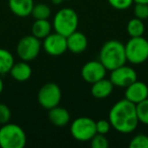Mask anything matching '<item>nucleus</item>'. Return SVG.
Here are the masks:
<instances>
[{
	"instance_id": "1",
	"label": "nucleus",
	"mask_w": 148,
	"mask_h": 148,
	"mask_svg": "<svg viewBox=\"0 0 148 148\" xmlns=\"http://www.w3.org/2000/svg\"><path fill=\"white\" fill-rule=\"evenodd\" d=\"M109 122L112 128L119 133H132L139 124L136 105L126 99L117 101L109 112Z\"/></svg>"
},
{
	"instance_id": "2",
	"label": "nucleus",
	"mask_w": 148,
	"mask_h": 148,
	"mask_svg": "<svg viewBox=\"0 0 148 148\" xmlns=\"http://www.w3.org/2000/svg\"><path fill=\"white\" fill-rule=\"evenodd\" d=\"M99 60L109 71L124 65L127 62L125 45L118 40L106 42L101 48Z\"/></svg>"
},
{
	"instance_id": "3",
	"label": "nucleus",
	"mask_w": 148,
	"mask_h": 148,
	"mask_svg": "<svg viewBox=\"0 0 148 148\" xmlns=\"http://www.w3.org/2000/svg\"><path fill=\"white\" fill-rule=\"evenodd\" d=\"M78 23L79 18L76 11L70 7H64L54 15L52 27L56 33L68 37L70 34L77 31Z\"/></svg>"
},
{
	"instance_id": "4",
	"label": "nucleus",
	"mask_w": 148,
	"mask_h": 148,
	"mask_svg": "<svg viewBox=\"0 0 148 148\" xmlns=\"http://www.w3.org/2000/svg\"><path fill=\"white\" fill-rule=\"evenodd\" d=\"M27 144V135L21 126L6 123L0 127V147L23 148Z\"/></svg>"
},
{
	"instance_id": "5",
	"label": "nucleus",
	"mask_w": 148,
	"mask_h": 148,
	"mask_svg": "<svg viewBox=\"0 0 148 148\" xmlns=\"http://www.w3.org/2000/svg\"><path fill=\"white\" fill-rule=\"evenodd\" d=\"M127 62L133 65L143 64L148 60V41L143 37L130 38L125 44Z\"/></svg>"
},
{
	"instance_id": "6",
	"label": "nucleus",
	"mask_w": 148,
	"mask_h": 148,
	"mask_svg": "<svg viewBox=\"0 0 148 148\" xmlns=\"http://www.w3.org/2000/svg\"><path fill=\"white\" fill-rule=\"evenodd\" d=\"M71 136L79 142H87L97 134L95 121L88 117H79L70 125Z\"/></svg>"
},
{
	"instance_id": "7",
	"label": "nucleus",
	"mask_w": 148,
	"mask_h": 148,
	"mask_svg": "<svg viewBox=\"0 0 148 148\" xmlns=\"http://www.w3.org/2000/svg\"><path fill=\"white\" fill-rule=\"evenodd\" d=\"M41 49V40L33 35H29L18 41L16 45V54L21 60L31 62L39 56Z\"/></svg>"
},
{
	"instance_id": "8",
	"label": "nucleus",
	"mask_w": 148,
	"mask_h": 148,
	"mask_svg": "<svg viewBox=\"0 0 148 148\" xmlns=\"http://www.w3.org/2000/svg\"><path fill=\"white\" fill-rule=\"evenodd\" d=\"M62 99V91L60 86L55 82H48L40 88L38 92V101L45 110H51L59 106Z\"/></svg>"
},
{
	"instance_id": "9",
	"label": "nucleus",
	"mask_w": 148,
	"mask_h": 148,
	"mask_svg": "<svg viewBox=\"0 0 148 148\" xmlns=\"http://www.w3.org/2000/svg\"><path fill=\"white\" fill-rule=\"evenodd\" d=\"M110 80L114 84V86L126 88L128 85L137 80V72L135 69L126 64L111 70Z\"/></svg>"
},
{
	"instance_id": "10",
	"label": "nucleus",
	"mask_w": 148,
	"mask_h": 148,
	"mask_svg": "<svg viewBox=\"0 0 148 148\" xmlns=\"http://www.w3.org/2000/svg\"><path fill=\"white\" fill-rule=\"evenodd\" d=\"M107 71L108 70L106 69V67L101 64L99 60H92V61L86 62L82 66L80 75L83 80L86 81L87 83L92 84V83L105 78Z\"/></svg>"
},
{
	"instance_id": "11",
	"label": "nucleus",
	"mask_w": 148,
	"mask_h": 148,
	"mask_svg": "<svg viewBox=\"0 0 148 148\" xmlns=\"http://www.w3.org/2000/svg\"><path fill=\"white\" fill-rule=\"evenodd\" d=\"M44 51L50 56H60L63 55L67 51V41L66 37L58 33H51L44 39L42 43Z\"/></svg>"
},
{
	"instance_id": "12",
	"label": "nucleus",
	"mask_w": 148,
	"mask_h": 148,
	"mask_svg": "<svg viewBox=\"0 0 148 148\" xmlns=\"http://www.w3.org/2000/svg\"><path fill=\"white\" fill-rule=\"evenodd\" d=\"M125 99L135 105L148 99V84L143 81H134L125 88Z\"/></svg>"
},
{
	"instance_id": "13",
	"label": "nucleus",
	"mask_w": 148,
	"mask_h": 148,
	"mask_svg": "<svg viewBox=\"0 0 148 148\" xmlns=\"http://www.w3.org/2000/svg\"><path fill=\"white\" fill-rule=\"evenodd\" d=\"M67 41V51L73 54H81L86 50L88 41L84 34L75 31L66 37Z\"/></svg>"
},
{
	"instance_id": "14",
	"label": "nucleus",
	"mask_w": 148,
	"mask_h": 148,
	"mask_svg": "<svg viewBox=\"0 0 148 148\" xmlns=\"http://www.w3.org/2000/svg\"><path fill=\"white\" fill-rule=\"evenodd\" d=\"M32 73H33V70H32V67L29 66V62L23 61V60L17 62V63L14 62L10 71H9L11 78L18 81V82H23V81L29 80L32 76Z\"/></svg>"
},
{
	"instance_id": "15",
	"label": "nucleus",
	"mask_w": 148,
	"mask_h": 148,
	"mask_svg": "<svg viewBox=\"0 0 148 148\" xmlns=\"http://www.w3.org/2000/svg\"><path fill=\"white\" fill-rule=\"evenodd\" d=\"M48 118H49V121L56 127H65L69 124L71 119L69 112L65 108H62L60 106L49 110Z\"/></svg>"
},
{
	"instance_id": "16",
	"label": "nucleus",
	"mask_w": 148,
	"mask_h": 148,
	"mask_svg": "<svg viewBox=\"0 0 148 148\" xmlns=\"http://www.w3.org/2000/svg\"><path fill=\"white\" fill-rule=\"evenodd\" d=\"M34 5V0H8V7L10 11L19 17H27L31 15Z\"/></svg>"
},
{
	"instance_id": "17",
	"label": "nucleus",
	"mask_w": 148,
	"mask_h": 148,
	"mask_svg": "<svg viewBox=\"0 0 148 148\" xmlns=\"http://www.w3.org/2000/svg\"><path fill=\"white\" fill-rule=\"evenodd\" d=\"M114 87L115 86H114V84L112 83V81L110 79L103 78L91 84L90 92L93 97L99 99H103L112 95V92L114 90Z\"/></svg>"
},
{
	"instance_id": "18",
	"label": "nucleus",
	"mask_w": 148,
	"mask_h": 148,
	"mask_svg": "<svg viewBox=\"0 0 148 148\" xmlns=\"http://www.w3.org/2000/svg\"><path fill=\"white\" fill-rule=\"evenodd\" d=\"M52 27L48 19H35L32 25V35L40 40H44L52 33Z\"/></svg>"
},
{
	"instance_id": "19",
	"label": "nucleus",
	"mask_w": 148,
	"mask_h": 148,
	"mask_svg": "<svg viewBox=\"0 0 148 148\" xmlns=\"http://www.w3.org/2000/svg\"><path fill=\"white\" fill-rule=\"evenodd\" d=\"M14 64V57L6 49L0 48V75L9 73Z\"/></svg>"
},
{
	"instance_id": "20",
	"label": "nucleus",
	"mask_w": 148,
	"mask_h": 148,
	"mask_svg": "<svg viewBox=\"0 0 148 148\" xmlns=\"http://www.w3.org/2000/svg\"><path fill=\"white\" fill-rule=\"evenodd\" d=\"M145 32V25H144L143 21L134 17L130 19L127 23V33L130 36V38L134 37H141L143 36Z\"/></svg>"
},
{
	"instance_id": "21",
	"label": "nucleus",
	"mask_w": 148,
	"mask_h": 148,
	"mask_svg": "<svg viewBox=\"0 0 148 148\" xmlns=\"http://www.w3.org/2000/svg\"><path fill=\"white\" fill-rule=\"evenodd\" d=\"M31 15L35 19H48L51 16V8L45 3H38L34 5Z\"/></svg>"
},
{
	"instance_id": "22",
	"label": "nucleus",
	"mask_w": 148,
	"mask_h": 148,
	"mask_svg": "<svg viewBox=\"0 0 148 148\" xmlns=\"http://www.w3.org/2000/svg\"><path fill=\"white\" fill-rule=\"evenodd\" d=\"M136 113L139 123L148 126V99L136 105Z\"/></svg>"
},
{
	"instance_id": "23",
	"label": "nucleus",
	"mask_w": 148,
	"mask_h": 148,
	"mask_svg": "<svg viewBox=\"0 0 148 148\" xmlns=\"http://www.w3.org/2000/svg\"><path fill=\"white\" fill-rule=\"evenodd\" d=\"M130 148H148V136L137 134L129 142Z\"/></svg>"
},
{
	"instance_id": "24",
	"label": "nucleus",
	"mask_w": 148,
	"mask_h": 148,
	"mask_svg": "<svg viewBox=\"0 0 148 148\" xmlns=\"http://www.w3.org/2000/svg\"><path fill=\"white\" fill-rule=\"evenodd\" d=\"M90 146L92 148H107L109 147V140L107 139L106 135L97 133L90 139Z\"/></svg>"
},
{
	"instance_id": "25",
	"label": "nucleus",
	"mask_w": 148,
	"mask_h": 148,
	"mask_svg": "<svg viewBox=\"0 0 148 148\" xmlns=\"http://www.w3.org/2000/svg\"><path fill=\"white\" fill-rule=\"evenodd\" d=\"M134 15L141 21L148 18V4L144 3H135L134 6Z\"/></svg>"
},
{
	"instance_id": "26",
	"label": "nucleus",
	"mask_w": 148,
	"mask_h": 148,
	"mask_svg": "<svg viewBox=\"0 0 148 148\" xmlns=\"http://www.w3.org/2000/svg\"><path fill=\"white\" fill-rule=\"evenodd\" d=\"M109 4L117 10H125L132 6L133 0H108Z\"/></svg>"
},
{
	"instance_id": "27",
	"label": "nucleus",
	"mask_w": 148,
	"mask_h": 148,
	"mask_svg": "<svg viewBox=\"0 0 148 148\" xmlns=\"http://www.w3.org/2000/svg\"><path fill=\"white\" fill-rule=\"evenodd\" d=\"M11 119V111L6 105L0 103V126L8 123Z\"/></svg>"
},
{
	"instance_id": "28",
	"label": "nucleus",
	"mask_w": 148,
	"mask_h": 148,
	"mask_svg": "<svg viewBox=\"0 0 148 148\" xmlns=\"http://www.w3.org/2000/svg\"><path fill=\"white\" fill-rule=\"evenodd\" d=\"M112 126L109 120H99V121L95 122V129H97V133L103 134V135H107L111 130Z\"/></svg>"
},
{
	"instance_id": "29",
	"label": "nucleus",
	"mask_w": 148,
	"mask_h": 148,
	"mask_svg": "<svg viewBox=\"0 0 148 148\" xmlns=\"http://www.w3.org/2000/svg\"><path fill=\"white\" fill-rule=\"evenodd\" d=\"M3 88H4V84H3V80H2V78H1V75H0V95L2 93Z\"/></svg>"
},
{
	"instance_id": "30",
	"label": "nucleus",
	"mask_w": 148,
	"mask_h": 148,
	"mask_svg": "<svg viewBox=\"0 0 148 148\" xmlns=\"http://www.w3.org/2000/svg\"><path fill=\"white\" fill-rule=\"evenodd\" d=\"M134 3H144V4H148V0H133Z\"/></svg>"
},
{
	"instance_id": "31",
	"label": "nucleus",
	"mask_w": 148,
	"mask_h": 148,
	"mask_svg": "<svg viewBox=\"0 0 148 148\" xmlns=\"http://www.w3.org/2000/svg\"><path fill=\"white\" fill-rule=\"evenodd\" d=\"M51 1H52V3H53V4H55V5H60L62 2H63L64 0H51Z\"/></svg>"
},
{
	"instance_id": "32",
	"label": "nucleus",
	"mask_w": 148,
	"mask_h": 148,
	"mask_svg": "<svg viewBox=\"0 0 148 148\" xmlns=\"http://www.w3.org/2000/svg\"><path fill=\"white\" fill-rule=\"evenodd\" d=\"M147 61H148V60H147Z\"/></svg>"
}]
</instances>
